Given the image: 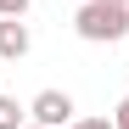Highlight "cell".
Instances as JSON below:
<instances>
[{"mask_svg":"<svg viewBox=\"0 0 129 129\" xmlns=\"http://www.w3.org/2000/svg\"><path fill=\"white\" fill-rule=\"evenodd\" d=\"M79 39H90V45H118L129 34V6H107V0H84L79 17H73Z\"/></svg>","mask_w":129,"mask_h":129,"instance_id":"1","label":"cell"},{"mask_svg":"<svg viewBox=\"0 0 129 129\" xmlns=\"http://www.w3.org/2000/svg\"><path fill=\"white\" fill-rule=\"evenodd\" d=\"M28 118L45 123V129H68V123H73V95H68V90H39V95L28 101Z\"/></svg>","mask_w":129,"mask_h":129,"instance_id":"2","label":"cell"},{"mask_svg":"<svg viewBox=\"0 0 129 129\" xmlns=\"http://www.w3.org/2000/svg\"><path fill=\"white\" fill-rule=\"evenodd\" d=\"M0 56H6V62L28 56V28H23V17H0Z\"/></svg>","mask_w":129,"mask_h":129,"instance_id":"3","label":"cell"},{"mask_svg":"<svg viewBox=\"0 0 129 129\" xmlns=\"http://www.w3.org/2000/svg\"><path fill=\"white\" fill-rule=\"evenodd\" d=\"M28 107H17V95H0V129H23Z\"/></svg>","mask_w":129,"mask_h":129,"instance_id":"4","label":"cell"},{"mask_svg":"<svg viewBox=\"0 0 129 129\" xmlns=\"http://www.w3.org/2000/svg\"><path fill=\"white\" fill-rule=\"evenodd\" d=\"M68 129H118V123H112V118H73Z\"/></svg>","mask_w":129,"mask_h":129,"instance_id":"5","label":"cell"},{"mask_svg":"<svg viewBox=\"0 0 129 129\" xmlns=\"http://www.w3.org/2000/svg\"><path fill=\"white\" fill-rule=\"evenodd\" d=\"M28 11V0H0V17H23Z\"/></svg>","mask_w":129,"mask_h":129,"instance_id":"6","label":"cell"},{"mask_svg":"<svg viewBox=\"0 0 129 129\" xmlns=\"http://www.w3.org/2000/svg\"><path fill=\"white\" fill-rule=\"evenodd\" d=\"M112 123H118V129H129V95L118 101V112H112Z\"/></svg>","mask_w":129,"mask_h":129,"instance_id":"7","label":"cell"},{"mask_svg":"<svg viewBox=\"0 0 129 129\" xmlns=\"http://www.w3.org/2000/svg\"><path fill=\"white\" fill-rule=\"evenodd\" d=\"M107 6H129V0H107Z\"/></svg>","mask_w":129,"mask_h":129,"instance_id":"8","label":"cell"},{"mask_svg":"<svg viewBox=\"0 0 129 129\" xmlns=\"http://www.w3.org/2000/svg\"><path fill=\"white\" fill-rule=\"evenodd\" d=\"M23 129H45V123H23Z\"/></svg>","mask_w":129,"mask_h":129,"instance_id":"9","label":"cell"}]
</instances>
